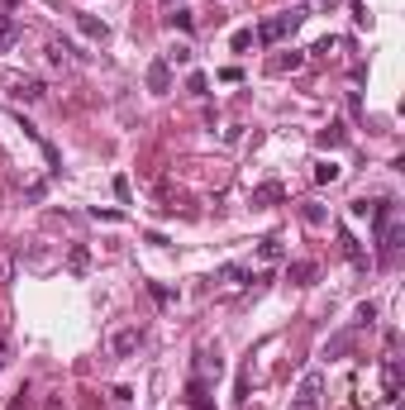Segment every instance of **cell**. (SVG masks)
<instances>
[{
    "instance_id": "obj_25",
    "label": "cell",
    "mask_w": 405,
    "mask_h": 410,
    "mask_svg": "<svg viewBox=\"0 0 405 410\" xmlns=\"http://www.w3.org/2000/svg\"><path fill=\"white\" fill-rule=\"evenodd\" d=\"M167 62H182V67H186V62H191V48H186V43H177V48L167 53Z\"/></svg>"
},
{
    "instance_id": "obj_4",
    "label": "cell",
    "mask_w": 405,
    "mask_h": 410,
    "mask_svg": "<svg viewBox=\"0 0 405 410\" xmlns=\"http://www.w3.org/2000/svg\"><path fill=\"white\" fill-rule=\"evenodd\" d=\"M5 86H10V96H20V101H38V96H43V82H38V77H5Z\"/></svg>"
},
{
    "instance_id": "obj_13",
    "label": "cell",
    "mask_w": 405,
    "mask_h": 410,
    "mask_svg": "<svg viewBox=\"0 0 405 410\" xmlns=\"http://www.w3.org/2000/svg\"><path fill=\"white\" fill-rule=\"evenodd\" d=\"M77 24H81V34H91L96 43H105V38H110V24H105V20H91V15H77Z\"/></svg>"
},
{
    "instance_id": "obj_1",
    "label": "cell",
    "mask_w": 405,
    "mask_h": 410,
    "mask_svg": "<svg viewBox=\"0 0 405 410\" xmlns=\"http://www.w3.org/2000/svg\"><path fill=\"white\" fill-rule=\"evenodd\" d=\"M305 24V5H291V10H281V15H272L258 24V43H277V38H286V34H296Z\"/></svg>"
},
{
    "instance_id": "obj_2",
    "label": "cell",
    "mask_w": 405,
    "mask_h": 410,
    "mask_svg": "<svg viewBox=\"0 0 405 410\" xmlns=\"http://www.w3.org/2000/svg\"><path fill=\"white\" fill-rule=\"evenodd\" d=\"M320 391H324V372H305V377H300L296 401H291V410H320Z\"/></svg>"
},
{
    "instance_id": "obj_19",
    "label": "cell",
    "mask_w": 405,
    "mask_h": 410,
    "mask_svg": "<svg viewBox=\"0 0 405 410\" xmlns=\"http://www.w3.org/2000/svg\"><path fill=\"white\" fill-rule=\"evenodd\" d=\"M67 57H72V48H67V43H48V62H53V67H62V62H67Z\"/></svg>"
},
{
    "instance_id": "obj_12",
    "label": "cell",
    "mask_w": 405,
    "mask_h": 410,
    "mask_svg": "<svg viewBox=\"0 0 405 410\" xmlns=\"http://www.w3.org/2000/svg\"><path fill=\"white\" fill-rule=\"evenodd\" d=\"M286 277H291L296 286H315V277H320V268H315V263H291V268H286Z\"/></svg>"
},
{
    "instance_id": "obj_18",
    "label": "cell",
    "mask_w": 405,
    "mask_h": 410,
    "mask_svg": "<svg viewBox=\"0 0 405 410\" xmlns=\"http://www.w3.org/2000/svg\"><path fill=\"white\" fill-rule=\"evenodd\" d=\"M258 258H263V263H277V258H281V239H263Z\"/></svg>"
},
{
    "instance_id": "obj_11",
    "label": "cell",
    "mask_w": 405,
    "mask_h": 410,
    "mask_svg": "<svg viewBox=\"0 0 405 410\" xmlns=\"http://www.w3.org/2000/svg\"><path fill=\"white\" fill-rule=\"evenodd\" d=\"M210 372H224V363H219V353H210V349H200V353H196V377H210Z\"/></svg>"
},
{
    "instance_id": "obj_7",
    "label": "cell",
    "mask_w": 405,
    "mask_h": 410,
    "mask_svg": "<svg viewBox=\"0 0 405 410\" xmlns=\"http://www.w3.org/2000/svg\"><path fill=\"white\" fill-rule=\"evenodd\" d=\"M277 200H286V186H281V182H263V186H253V205H277Z\"/></svg>"
},
{
    "instance_id": "obj_28",
    "label": "cell",
    "mask_w": 405,
    "mask_h": 410,
    "mask_svg": "<svg viewBox=\"0 0 405 410\" xmlns=\"http://www.w3.org/2000/svg\"><path fill=\"white\" fill-rule=\"evenodd\" d=\"M10 363V339H0V367Z\"/></svg>"
},
{
    "instance_id": "obj_21",
    "label": "cell",
    "mask_w": 405,
    "mask_h": 410,
    "mask_svg": "<svg viewBox=\"0 0 405 410\" xmlns=\"http://www.w3.org/2000/svg\"><path fill=\"white\" fill-rule=\"evenodd\" d=\"M167 24H172V29H191V10H172Z\"/></svg>"
},
{
    "instance_id": "obj_3",
    "label": "cell",
    "mask_w": 405,
    "mask_h": 410,
    "mask_svg": "<svg viewBox=\"0 0 405 410\" xmlns=\"http://www.w3.org/2000/svg\"><path fill=\"white\" fill-rule=\"evenodd\" d=\"M148 91H153V96H167V91H172V62H167V57H153V62H148Z\"/></svg>"
},
{
    "instance_id": "obj_16",
    "label": "cell",
    "mask_w": 405,
    "mask_h": 410,
    "mask_svg": "<svg viewBox=\"0 0 405 410\" xmlns=\"http://www.w3.org/2000/svg\"><path fill=\"white\" fill-rule=\"evenodd\" d=\"M186 91H191V96H210V82H205V72H191V77H186Z\"/></svg>"
},
{
    "instance_id": "obj_8",
    "label": "cell",
    "mask_w": 405,
    "mask_h": 410,
    "mask_svg": "<svg viewBox=\"0 0 405 410\" xmlns=\"http://www.w3.org/2000/svg\"><path fill=\"white\" fill-rule=\"evenodd\" d=\"M381 382H386V401H396V396H401V363H396V358H386Z\"/></svg>"
},
{
    "instance_id": "obj_23",
    "label": "cell",
    "mask_w": 405,
    "mask_h": 410,
    "mask_svg": "<svg viewBox=\"0 0 405 410\" xmlns=\"http://www.w3.org/2000/svg\"><path fill=\"white\" fill-rule=\"evenodd\" d=\"M372 320H377V305L362 301V305H358V325H372Z\"/></svg>"
},
{
    "instance_id": "obj_5",
    "label": "cell",
    "mask_w": 405,
    "mask_h": 410,
    "mask_svg": "<svg viewBox=\"0 0 405 410\" xmlns=\"http://www.w3.org/2000/svg\"><path fill=\"white\" fill-rule=\"evenodd\" d=\"M296 67H305V53L300 48H286V53H277V57H267V72H296Z\"/></svg>"
},
{
    "instance_id": "obj_30",
    "label": "cell",
    "mask_w": 405,
    "mask_h": 410,
    "mask_svg": "<svg viewBox=\"0 0 405 410\" xmlns=\"http://www.w3.org/2000/svg\"><path fill=\"white\" fill-rule=\"evenodd\" d=\"M0 281H5V263H0Z\"/></svg>"
},
{
    "instance_id": "obj_26",
    "label": "cell",
    "mask_w": 405,
    "mask_h": 410,
    "mask_svg": "<svg viewBox=\"0 0 405 410\" xmlns=\"http://www.w3.org/2000/svg\"><path fill=\"white\" fill-rule=\"evenodd\" d=\"M148 291H153V301H158V305L172 301V291H167V286H158V281H148Z\"/></svg>"
},
{
    "instance_id": "obj_10",
    "label": "cell",
    "mask_w": 405,
    "mask_h": 410,
    "mask_svg": "<svg viewBox=\"0 0 405 410\" xmlns=\"http://www.w3.org/2000/svg\"><path fill=\"white\" fill-rule=\"evenodd\" d=\"M339 244H344V253H348V263H353V268H367V253H362V244L353 239L348 229H339Z\"/></svg>"
},
{
    "instance_id": "obj_29",
    "label": "cell",
    "mask_w": 405,
    "mask_h": 410,
    "mask_svg": "<svg viewBox=\"0 0 405 410\" xmlns=\"http://www.w3.org/2000/svg\"><path fill=\"white\" fill-rule=\"evenodd\" d=\"M48 410H67V406H57V401H48Z\"/></svg>"
},
{
    "instance_id": "obj_6",
    "label": "cell",
    "mask_w": 405,
    "mask_h": 410,
    "mask_svg": "<svg viewBox=\"0 0 405 410\" xmlns=\"http://www.w3.org/2000/svg\"><path fill=\"white\" fill-rule=\"evenodd\" d=\"M138 339H143L138 329H119V334L110 339V353H115V358H129V353L138 349Z\"/></svg>"
},
{
    "instance_id": "obj_15",
    "label": "cell",
    "mask_w": 405,
    "mask_h": 410,
    "mask_svg": "<svg viewBox=\"0 0 405 410\" xmlns=\"http://www.w3.org/2000/svg\"><path fill=\"white\" fill-rule=\"evenodd\" d=\"M320 143H324V148H339V143H348L344 124H329V129H320Z\"/></svg>"
},
{
    "instance_id": "obj_9",
    "label": "cell",
    "mask_w": 405,
    "mask_h": 410,
    "mask_svg": "<svg viewBox=\"0 0 405 410\" xmlns=\"http://www.w3.org/2000/svg\"><path fill=\"white\" fill-rule=\"evenodd\" d=\"M186 401H191V410H215V401L205 396V377H191V386H186Z\"/></svg>"
},
{
    "instance_id": "obj_20",
    "label": "cell",
    "mask_w": 405,
    "mask_h": 410,
    "mask_svg": "<svg viewBox=\"0 0 405 410\" xmlns=\"http://www.w3.org/2000/svg\"><path fill=\"white\" fill-rule=\"evenodd\" d=\"M67 263H72V272H86V268H91V253H86V248H72V258H67Z\"/></svg>"
},
{
    "instance_id": "obj_17",
    "label": "cell",
    "mask_w": 405,
    "mask_h": 410,
    "mask_svg": "<svg viewBox=\"0 0 405 410\" xmlns=\"http://www.w3.org/2000/svg\"><path fill=\"white\" fill-rule=\"evenodd\" d=\"M315 182H320V186L339 182V167H334V163H315Z\"/></svg>"
},
{
    "instance_id": "obj_27",
    "label": "cell",
    "mask_w": 405,
    "mask_h": 410,
    "mask_svg": "<svg viewBox=\"0 0 405 410\" xmlns=\"http://www.w3.org/2000/svg\"><path fill=\"white\" fill-rule=\"evenodd\" d=\"M243 277V268H234V263H229V268H219V281H239Z\"/></svg>"
},
{
    "instance_id": "obj_14",
    "label": "cell",
    "mask_w": 405,
    "mask_h": 410,
    "mask_svg": "<svg viewBox=\"0 0 405 410\" xmlns=\"http://www.w3.org/2000/svg\"><path fill=\"white\" fill-rule=\"evenodd\" d=\"M15 43H20V24H15L10 15H0V53H10Z\"/></svg>"
},
{
    "instance_id": "obj_22",
    "label": "cell",
    "mask_w": 405,
    "mask_h": 410,
    "mask_svg": "<svg viewBox=\"0 0 405 410\" xmlns=\"http://www.w3.org/2000/svg\"><path fill=\"white\" fill-rule=\"evenodd\" d=\"M300 219H305V224H324V210L320 205H300Z\"/></svg>"
},
{
    "instance_id": "obj_24",
    "label": "cell",
    "mask_w": 405,
    "mask_h": 410,
    "mask_svg": "<svg viewBox=\"0 0 405 410\" xmlns=\"http://www.w3.org/2000/svg\"><path fill=\"white\" fill-rule=\"evenodd\" d=\"M243 48H253V29H239L234 34V53H243Z\"/></svg>"
}]
</instances>
